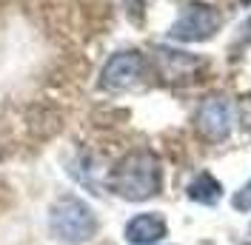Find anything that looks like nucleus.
Segmentation results:
<instances>
[{
  "mask_svg": "<svg viewBox=\"0 0 251 245\" xmlns=\"http://www.w3.org/2000/svg\"><path fill=\"white\" fill-rule=\"evenodd\" d=\"M169 234V225L160 214H137L126 222V243L131 245H154Z\"/></svg>",
  "mask_w": 251,
  "mask_h": 245,
  "instance_id": "nucleus-6",
  "label": "nucleus"
},
{
  "mask_svg": "<svg viewBox=\"0 0 251 245\" xmlns=\"http://www.w3.org/2000/svg\"><path fill=\"white\" fill-rule=\"evenodd\" d=\"M194 125H197V131H200L205 140L220 143V140L228 137V131H231V125H234V108H231L228 100H223V97H208V100H203L200 108H197Z\"/></svg>",
  "mask_w": 251,
  "mask_h": 245,
  "instance_id": "nucleus-5",
  "label": "nucleus"
},
{
  "mask_svg": "<svg viewBox=\"0 0 251 245\" xmlns=\"http://www.w3.org/2000/svg\"><path fill=\"white\" fill-rule=\"evenodd\" d=\"M160 185H163L160 160L149 148L128 151L123 160H117V166L109 174V188L128 202L151 199L160 191Z\"/></svg>",
  "mask_w": 251,
  "mask_h": 245,
  "instance_id": "nucleus-1",
  "label": "nucleus"
},
{
  "mask_svg": "<svg viewBox=\"0 0 251 245\" xmlns=\"http://www.w3.org/2000/svg\"><path fill=\"white\" fill-rule=\"evenodd\" d=\"M220 26H223V17H220V12L214 6L191 0V3L183 6L180 17L172 23L169 37L177 40V43H203V40L217 34Z\"/></svg>",
  "mask_w": 251,
  "mask_h": 245,
  "instance_id": "nucleus-3",
  "label": "nucleus"
},
{
  "mask_svg": "<svg viewBox=\"0 0 251 245\" xmlns=\"http://www.w3.org/2000/svg\"><path fill=\"white\" fill-rule=\"evenodd\" d=\"M146 74V60L140 51H117L111 54L100 72V89L106 92H126L137 86Z\"/></svg>",
  "mask_w": 251,
  "mask_h": 245,
  "instance_id": "nucleus-4",
  "label": "nucleus"
},
{
  "mask_svg": "<svg viewBox=\"0 0 251 245\" xmlns=\"http://www.w3.org/2000/svg\"><path fill=\"white\" fill-rule=\"evenodd\" d=\"M49 231L54 240L66 245H83L97 234V217L89 202H83L75 194H66L54 199L49 208Z\"/></svg>",
  "mask_w": 251,
  "mask_h": 245,
  "instance_id": "nucleus-2",
  "label": "nucleus"
},
{
  "mask_svg": "<svg viewBox=\"0 0 251 245\" xmlns=\"http://www.w3.org/2000/svg\"><path fill=\"white\" fill-rule=\"evenodd\" d=\"M188 197L194 199V202H203V205H214L220 197H223V188H220V183L211 177V174H197L194 180H191V185H188Z\"/></svg>",
  "mask_w": 251,
  "mask_h": 245,
  "instance_id": "nucleus-8",
  "label": "nucleus"
},
{
  "mask_svg": "<svg viewBox=\"0 0 251 245\" xmlns=\"http://www.w3.org/2000/svg\"><path fill=\"white\" fill-rule=\"evenodd\" d=\"M157 60H160V72L169 77V80L186 77V74H191L194 69H200V60L188 57L183 51H172V49H157Z\"/></svg>",
  "mask_w": 251,
  "mask_h": 245,
  "instance_id": "nucleus-7",
  "label": "nucleus"
},
{
  "mask_svg": "<svg viewBox=\"0 0 251 245\" xmlns=\"http://www.w3.org/2000/svg\"><path fill=\"white\" fill-rule=\"evenodd\" d=\"M234 208L237 211H251V183H246L234 194Z\"/></svg>",
  "mask_w": 251,
  "mask_h": 245,
  "instance_id": "nucleus-9",
  "label": "nucleus"
}]
</instances>
